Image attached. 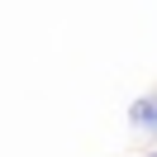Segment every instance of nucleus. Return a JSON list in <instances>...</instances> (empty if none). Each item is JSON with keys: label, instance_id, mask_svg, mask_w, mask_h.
<instances>
[{"label": "nucleus", "instance_id": "f257e3e1", "mask_svg": "<svg viewBox=\"0 0 157 157\" xmlns=\"http://www.w3.org/2000/svg\"><path fill=\"white\" fill-rule=\"evenodd\" d=\"M128 124H133L138 133L157 138V90H147V95H138L133 105H128Z\"/></svg>", "mask_w": 157, "mask_h": 157}, {"label": "nucleus", "instance_id": "f03ea898", "mask_svg": "<svg viewBox=\"0 0 157 157\" xmlns=\"http://www.w3.org/2000/svg\"><path fill=\"white\" fill-rule=\"evenodd\" d=\"M152 157H157V152H152Z\"/></svg>", "mask_w": 157, "mask_h": 157}]
</instances>
